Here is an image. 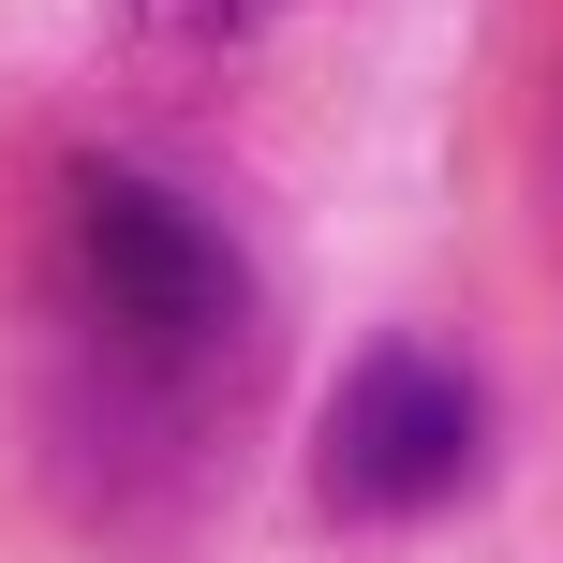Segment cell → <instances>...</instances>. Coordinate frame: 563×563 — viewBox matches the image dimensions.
I'll return each instance as SVG.
<instances>
[{"label": "cell", "instance_id": "obj_1", "mask_svg": "<svg viewBox=\"0 0 563 563\" xmlns=\"http://www.w3.org/2000/svg\"><path fill=\"white\" fill-rule=\"evenodd\" d=\"M59 282H75L89 341L148 386H194L253 341V253L223 238V208H194L148 164H75L59 194Z\"/></svg>", "mask_w": 563, "mask_h": 563}, {"label": "cell", "instance_id": "obj_2", "mask_svg": "<svg viewBox=\"0 0 563 563\" xmlns=\"http://www.w3.org/2000/svg\"><path fill=\"white\" fill-rule=\"evenodd\" d=\"M475 460H489L475 371L430 356V341H371L311 416V505L341 534H400V519H445L475 489Z\"/></svg>", "mask_w": 563, "mask_h": 563}, {"label": "cell", "instance_id": "obj_3", "mask_svg": "<svg viewBox=\"0 0 563 563\" xmlns=\"http://www.w3.org/2000/svg\"><path fill=\"white\" fill-rule=\"evenodd\" d=\"M282 15H311V0H119V45H148V59H238V45H267Z\"/></svg>", "mask_w": 563, "mask_h": 563}]
</instances>
